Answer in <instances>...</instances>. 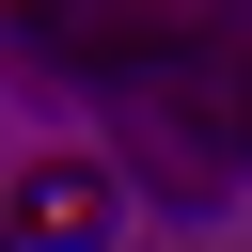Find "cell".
<instances>
[{"mask_svg": "<svg viewBox=\"0 0 252 252\" xmlns=\"http://www.w3.org/2000/svg\"><path fill=\"white\" fill-rule=\"evenodd\" d=\"M16 236H32V252L110 236V173H94V158H32V173H16Z\"/></svg>", "mask_w": 252, "mask_h": 252, "instance_id": "obj_1", "label": "cell"}]
</instances>
